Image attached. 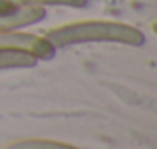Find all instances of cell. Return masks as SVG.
Listing matches in <instances>:
<instances>
[{"mask_svg": "<svg viewBox=\"0 0 157 149\" xmlns=\"http://www.w3.org/2000/svg\"><path fill=\"white\" fill-rule=\"evenodd\" d=\"M44 38L54 48L88 42H115L125 46H141L145 42L141 30L123 22H107V20H84V22L64 24V26L52 28Z\"/></svg>", "mask_w": 157, "mask_h": 149, "instance_id": "obj_1", "label": "cell"}, {"mask_svg": "<svg viewBox=\"0 0 157 149\" xmlns=\"http://www.w3.org/2000/svg\"><path fill=\"white\" fill-rule=\"evenodd\" d=\"M0 50H20L28 52L36 60H50L56 52V48L48 42L46 38L36 34H26V32H0Z\"/></svg>", "mask_w": 157, "mask_h": 149, "instance_id": "obj_2", "label": "cell"}, {"mask_svg": "<svg viewBox=\"0 0 157 149\" xmlns=\"http://www.w3.org/2000/svg\"><path fill=\"white\" fill-rule=\"evenodd\" d=\"M46 10L40 6H16L8 12H0V32H10L26 28L44 20Z\"/></svg>", "mask_w": 157, "mask_h": 149, "instance_id": "obj_3", "label": "cell"}, {"mask_svg": "<svg viewBox=\"0 0 157 149\" xmlns=\"http://www.w3.org/2000/svg\"><path fill=\"white\" fill-rule=\"evenodd\" d=\"M36 58L28 52L20 50H0V70H16V68H32L36 66Z\"/></svg>", "mask_w": 157, "mask_h": 149, "instance_id": "obj_4", "label": "cell"}, {"mask_svg": "<svg viewBox=\"0 0 157 149\" xmlns=\"http://www.w3.org/2000/svg\"><path fill=\"white\" fill-rule=\"evenodd\" d=\"M6 149H78L68 143L60 141H50V139H24V141H16Z\"/></svg>", "mask_w": 157, "mask_h": 149, "instance_id": "obj_5", "label": "cell"}, {"mask_svg": "<svg viewBox=\"0 0 157 149\" xmlns=\"http://www.w3.org/2000/svg\"><path fill=\"white\" fill-rule=\"evenodd\" d=\"M16 6H70V8H84L88 0H12Z\"/></svg>", "mask_w": 157, "mask_h": 149, "instance_id": "obj_6", "label": "cell"}, {"mask_svg": "<svg viewBox=\"0 0 157 149\" xmlns=\"http://www.w3.org/2000/svg\"><path fill=\"white\" fill-rule=\"evenodd\" d=\"M12 8H16V4L12 0H0V12H8Z\"/></svg>", "mask_w": 157, "mask_h": 149, "instance_id": "obj_7", "label": "cell"}]
</instances>
